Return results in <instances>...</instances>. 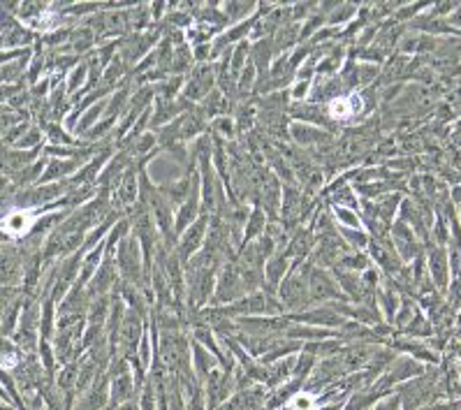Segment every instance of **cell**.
I'll return each instance as SVG.
<instances>
[{
    "label": "cell",
    "mask_w": 461,
    "mask_h": 410,
    "mask_svg": "<svg viewBox=\"0 0 461 410\" xmlns=\"http://www.w3.org/2000/svg\"><path fill=\"white\" fill-rule=\"evenodd\" d=\"M31 215H26V213H12L10 218L5 220V229L7 232H12V234H24L28 227H31Z\"/></svg>",
    "instance_id": "6da1fadb"
}]
</instances>
